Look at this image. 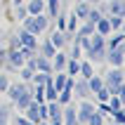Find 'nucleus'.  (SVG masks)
<instances>
[{
	"mask_svg": "<svg viewBox=\"0 0 125 125\" xmlns=\"http://www.w3.org/2000/svg\"><path fill=\"white\" fill-rule=\"evenodd\" d=\"M118 99L125 102V85H118Z\"/></svg>",
	"mask_w": 125,
	"mask_h": 125,
	"instance_id": "nucleus-24",
	"label": "nucleus"
},
{
	"mask_svg": "<svg viewBox=\"0 0 125 125\" xmlns=\"http://www.w3.org/2000/svg\"><path fill=\"white\" fill-rule=\"evenodd\" d=\"M111 12H116V14H123V12H125V5H111Z\"/></svg>",
	"mask_w": 125,
	"mask_h": 125,
	"instance_id": "nucleus-20",
	"label": "nucleus"
},
{
	"mask_svg": "<svg viewBox=\"0 0 125 125\" xmlns=\"http://www.w3.org/2000/svg\"><path fill=\"white\" fill-rule=\"evenodd\" d=\"M92 113H94V106H92V104H83V106H80V118H83V120H87Z\"/></svg>",
	"mask_w": 125,
	"mask_h": 125,
	"instance_id": "nucleus-4",
	"label": "nucleus"
},
{
	"mask_svg": "<svg viewBox=\"0 0 125 125\" xmlns=\"http://www.w3.org/2000/svg\"><path fill=\"white\" fill-rule=\"evenodd\" d=\"M69 71L73 73V76H76L78 71H80V64H78V62H71V64H69Z\"/></svg>",
	"mask_w": 125,
	"mask_h": 125,
	"instance_id": "nucleus-17",
	"label": "nucleus"
},
{
	"mask_svg": "<svg viewBox=\"0 0 125 125\" xmlns=\"http://www.w3.org/2000/svg\"><path fill=\"white\" fill-rule=\"evenodd\" d=\"M21 42H24L26 47H33V45H35V40H33V33H28V31H26V33L21 35Z\"/></svg>",
	"mask_w": 125,
	"mask_h": 125,
	"instance_id": "nucleus-6",
	"label": "nucleus"
},
{
	"mask_svg": "<svg viewBox=\"0 0 125 125\" xmlns=\"http://www.w3.org/2000/svg\"><path fill=\"white\" fill-rule=\"evenodd\" d=\"M97 94H99V99H102V102H106V99H109V90H104V87H102V90H97Z\"/></svg>",
	"mask_w": 125,
	"mask_h": 125,
	"instance_id": "nucleus-19",
	"label": "nucleus"
},
{
	"mask_svg": "<svg viewBox=\"0 0 125 125\" xmlns=\"http://www.w3.org/2000/svg\"><path fill=\"white\" fill-rule=\"evenodd\" d=\"M90 87L92 90H102V80L99 78H90Z\"/></svg>",
	"mask_w": 125,
	"mask_h": 125,
	"instance_id": "nucleus-13",
	"label": "nucleus"
},
{
	"mask_svg": "<svg viewBox=\"0 0 125 125\" xmlns=\"http://www.w3.org/2000/svg\"><path fill=\"white\" fill-rule=\"evenodd\" d=\"M50 7H52V12H57V0H52V2H50Z\"/></svg>",
	"mask_w": 125,
	"mask_h": 125,
	"instance_id": "nucleus-27",
	"label": "nucleus"
},
{
	"mask_svg": "<svg viewBox=\"0 0 125 125\" xmlns=\"http://www.w3.org/2000/svg\"><path fill=\"white\" fill-rule=\"evenodd\" d=\"M21 78H26V80H28V78H33V73H31L28 69H24V71H21Z\"/></svg>",
	"mask_w": 125,
	"mask_h": 125,
	"instance_id": "nucleus-26",
	"label": "nucleus"
},
{
	"mask_svg": "<svg viewBox=\"0 0 125 125\" xmlns=\"http://www.w3.org/2000/svg\"><path fill=\"white\" fill-rule=\"evenodd\" d=\"M52 45H57V47H62V45H64V38H62V35H52Z\"/></svg>",
	"mask_w": 125,
	"mask_h": 125,
	"instance_id": "nucleus-16",
	"label": "nucleus"
},
{
	"mask_svg": "<svg viewBox=\"0 0 125 125\" xmlns=\"http://www.w3.org/2000/svg\"><path fill=\"white\" fill-rule=\"evenodd\" d=\"M116 109H120V99L113 97V99H111V111H116Z\"/></svg>",
	"mask_w": 125,
	"mask_h": 125,
	"instance_id": "nucleus-25",
	"label": "nucleus"
},
{
	"mask_svg": "<svg viewBox=\"0 0 125 125\" xmlns=\"http://www.w3.org/2000/svg\"><path fill=\"white\" fill-rule=\"evenodd\" d=\"M87 123H90V125H102V116H99V113L94 111V113L90 116V118H87Z\"/></svg>",
	"mask_w": 125,
	"mask_h": 125,
	"instance_id": "nucleus-10",
	"label": "nucleus"
},
{
	"mask_svg": "<svg viewBox=\"0 0 125 125\" xmlns=\"http://www.w3.org/2000/svg\"><path fill=\"white\" fill-rule=\"evenodd\" d=\"M97 26H99V33H109V31H111V24H109L106 19H99Z\"/></svg>",
	"mask_w": 125,
	"mask_h": 125,
	"instance_id": "nucleus-7",
	"label": "nucleus"
},
{
	"mask_svg": "<svg viewBox=\"0 0 125 125\" xmlns=\"http://www.w3.org/2000/svg\"><path fill=\"white\" fill-rule=\"evenodd\" d=\"M94 2H97V0H94Z\"/></svg>",
	"mask_w": 125,
	"mask_h": 125,
	"instance_id": "nucleus-28",
	"label": "nucleus"
},
{
	"mask_svg": "<svg viewBox=\"0 0 125 125\" xmlns=\"http://www.w3.org/2000/svg\"><path fill=\"white\" fill-rule=\"evenodd\" d=\"M35 83H38V85H45V83H47V76H45V73H38V76H35Z\"/></svg>",
	"mask_w": 125,
	"mask_h": 125,
	"instance_id": "nucleus-18",
	"label": "nucleus"
},
{
	"mask_svg": "<svg viewBox=\"0 0 125 125\" xmlns=\"http://www.w3.org/2000/svg\"><path fill=\"white\" fill-rule=\"evenodd\" d=\"M76 14H78V17H87V14H90V10H87V5H80V7L76 10Z\"/></svg>",
	"mask_w": 125,
	"mask_h": 125,
	"instance_id": "nucleus-14",
	"label": "nucleus"
},
{
	"mask_svg": "<svg viewBox=\"0 0 125 125\" xmlns=\"http://www.w3.org/2000/svg\"><path fill=\"white\" fill-rule=\"evenodd\" d=\"M80 71H83L85 78H92V66H90V64H83V66H80Z\"/></svg>",
	"mask_w": 125,
	"mask_h": 125,
	"instance_id": "nucleus-12",
	"label": "nucleus"
},
{
	"mask_svg": "<svg viewBox=\"0 0 125 125\" xmlns=\"http://www.w3.org/2000/svg\"><path fill=\"white\" fill-rule=\"evenodd\" d=\"M47 99H50V102H54V99H57V90L52 87V83H47Z\"/></svg>",
	"mask_w": 125,
	"mask_h": 125,
	"instance_id": "nucleus-11",
	"label": "nucleus"
},
{
	"mask_svg": "<svg viewBox=\"0 0 125 125\" xmlns=\"http://www.w3.org/2000/svg\"><path fill=\"white\" fill-rule=\"evenodd\" d=\"M120 76H123L120 71H113V73H111V78H109V83H111L113 87H116V85H120Z\"/></svg>",
	"mask_w": 125,
	"mask_h": 125,
	"instance_id": "nucleus-9",
	"label": "nucleus"
},
{
	"mask_svg": "<svg viewBox=\"0 0 125 125\" xmlns=\"http://www.w3.org/2000/svg\"><path fill=\"white\" fill-rule=\"evenodd\" d=\"M102 35H92V40H90V52H92V57L94 54H99V50H102Z\"/></svg>",
	"mask_w": 125,
	"mask_h": 125,
	"instance_id": "nucleus-2",
	"label": "nucleus"
},
{
	"mask_svg": "<svg viewBox=\"0 0 125 125\" xmlns=\"http://www.w3.org/2000/svg\"><path fill=\"white\" fill-rule=\"evenodd\" d=\"M28 12H31V14H40L42 12V0H33L31 7H28Z\"/></svg>",
	"mask_w": 125,
	"mask_h": 125,
	"instance_id": "nucleus-5",
	"label": "nucleus"
},
{
	"mask_svg": "<svg viewBox=\"0 0 125 125\" xmlns=\"http://www.w3.org/2000/svg\"><path fill=\"white\" fill-rule=\"evenodd\" d=\"M35 66H38L40 71H47V62H45V59H38V62H35Z\"/></svg>",
	"mask_w": 125,
	"mask_h": 125,
	"instance_id": "nucleus-21",
	"label": "nucleus"
},
{
	"mask_svg": "<svg viewBox=\"0 0 125 125\" xmlns=\"http://www.w3.org/2000/svg\"><path fill=\"white\" fill-rule=\"evenodd\" d=\"M54 66H57V69H62V66H64V54H57V59H54Z\"/></svg>",
	"mask_w": 125,
	"mask_h": 125,
	"instance_id": "nucleus-22",
	"label": "nucleus"
},
{
	"mask_svg": "<svg viewBox=\"0 0 125 125\" xmlns=\"http://www.w3.org/2000/svg\"><path fill=\"white\" fill-rule=\"evenodd\" d=\"M12 64H19L21 66V64H24V57L21 54H12Z\"/></svg>",
	"mask_w": 125,
	"mask_h": 125,
	"instance_id": "nucleus-23",
	"label": "nucleus"
},
{
	"mask_svg": "<svg viewBox=\"0 0 125 125\" xmlns=\"http://www.w3.org/2000/svg\"><path fill=\"white\" fill-rule=\"evenodd\" d=\"M109 59H111V64H113V66H120V64H123V52L113 47V50H111V57H109Z\"/></svg>",
	"mask_w": 125,
	"mask_h": 125,
	"instance_id": "nucleus-3",
	"label": "nucleus"
},
{
	"mask_svg": "<svg viewBox=\"0 0 125 125\" xmlns=\"http://www.w3.org/2000/svg\"><path fill=\"white\" fill-rule=\"evenodd\" d=\"M109 24H111V28H120L123 19H120V17H113V19H109Z\"/></svg>",
	"mask_w": 125,
	"mask_h": 125,
	"instance_id": "nucleus-15",
	"label": "nucleus"
},
{
	"mask_svg": "<svg viewBox=\"0 0 125 125\" xmlns=\"http://www.w3.org/2000/svg\"><path fill=\"white\" fill-rule=\"evenodd\" d=\"M64 85H66V78H64V76H57V80L52 83V87L59 92V90H64Z\"/></svg>",
	"mask_w": 125,
	"mask_h": 125,
	"instance_id": "nucleus-8",
	"label": "nucleus"
},
{
	"mask_svg": "<svg viewBox=\"0 0 125 125\" xmlns=\"http://www.w3.org/2000/svg\"><path fill=\"white\" fill-rule=\"evenodd\" d=\"M26 28H28V33H40L45 28V19L42 17H33V19L26 21Z\"/></svg>",
	"mask_w": 125,
	"mask_h": 125,
	"instance_id": "nucleus-1",
	"label": "nucleus"
}]
</instances>
